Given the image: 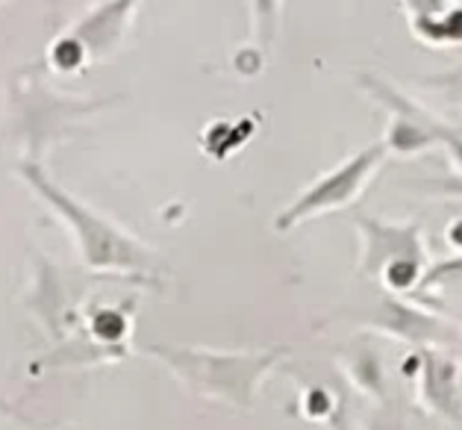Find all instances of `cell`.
I'll list each match as a JSON object with an SVG mask.
<instances>
[{
    "mask_svg": "<svg viewBox=\"0 0 462 430\" xmlns=\"http://www.w3.org/2000/svg\"><path fill=\"white\" fill-rule=\"evenodd\" d=\"M39 195L69 221V228L74 230L77 242H80L83 259L92 268H116V271H142L151 266V254L144 248L130 239L127 233H121L118 228H112L106 219H100L92 210H86L83 203H77L71 195H65L60 186H53L36 165L21 168Z\"/></svg>",
    "mask_w": 462,
    "mask_h": 430,
    "instance_id": "1",
    "label": "cell"
},
{
    "mask_svg": "<svg viewBox=\"0 0 462 430\" xmlns=\"http://www.w3.org/2000/svg\"><path fill=\"white\" fill-rule=\"evenodd\" d=\"M383 156H386V142L371 145V148L359 151L345 165L336 168V172L321 177L319 183L303 192V195L291 203L286 212L277 215V230H289V228H295V224H300L303 219H310V215H319L327 210H339V207H345V203H351L371 180L374 168L383 163Z\"/></svg>",
    "mask_w": 462,
    "mask_h": 430,
    "instance_id": "2",
    "label": "cell"
},
{
    "mask_svg": "<svg viewBox=\"0 0 462 430\" xmlns=\"http://www.w3.org/2000/svg\"><path fill=\"white\" fill-rule=\"evenodd\" d=\"M177 369H200V383L212 395H224L236 404L251 401L256 380L272 366V357H216V354H183L174 357Z\"/></svg>",
    "mask_w": 462,
    "mask_h": 430,
    "instance_id": "3",
    "label": "cell"
},
{
    "mask_svg": "<svg viewBox=\"0 0 462 430\" xmlns=\"http://www.w3.org/2000/svg\"><path fill=\"white\" fill-rule=\"evenodd\" d=\"M139 4L142 0H100L65 33L80 42L88 60H106L109 53L121 48Z\"/></svg>",
    "mask_w": 462,
    "mask_h": 430,
    "instance_id": "4",
    "label": "cell"
},
{
    "mask_svg": "<svg viewBox=\"0 0 462 430\" xmlns=\"http://www.w3.org/2000/svg\"><path fill=\"white\" fill-rule=\"evenodd\" d=\"M415 36L430 44H459L462 42V4H450L445 13L412 24Z\"/></svg>",
    "mask_w": 462,
    "mask_h": 430,
    "instance_id": "5",
    "label": "cell"
},
{
    "mask_svg": "<svg viewBox=\"0 0 462 430\" xmlns=\"http://www.w3.org/2000/svg\"><path fill=\"white\" fill-rule=\"evenodd\" d=\"M251 6V30H254V42L259 48H268L277 36L280 27V9H283V0H247Z\"/></svg>",
    "mask_w": 462,
    "mask_h": 430,
    "instance_id": "6",
    "label": "cell"
},
{
    "mask_svg": "<svg viewBox=\"0 0 462 430\" xmlns=\"http://www.w3.org/2000/svg\"><path fill=\"white\" fill-rule=\"evenodd\" d=\"M86 60H88V56H86V51L80 48V42L71 39L69 33H65V36H60V39L53 42V48H51V62H53L56 71H77V68H80Z\"/></svg>",
    "mask_w": 462,
    "mask_h": 430,
    "instance_id": "7",
    "label": "cell"
},
{
    "mask_svg": "<svg viewBox=\"0 0 462 430\" xmlns=\"http://www.w3.org/2000/svg\"><path fill=\"white\" fill-rule=\"evenodd\" d=\"M403 6V13L410 15V24H419V21L436 18L439 13H445L450 6V0H398Z\"/></svg>",
    "mask_w": 462,
    "mask_h": 430,
    "instance_id": "8",
    "label": "cell"
},
{
    "mask_svg": "<svg viewBox=\"0 0 462 430\" xmlns=\"http://www.w3.org/2000/svg\"><path fill=\"white\" fill-rule=\"evenodd\" d=\"M0 4H6V0H0Z\"/></svg>",
    "mask_w": 462,
    "mask_h": 430,
    "instance_id": "9",
    "label": "cell"
}]
</instances>
